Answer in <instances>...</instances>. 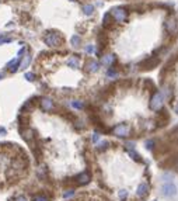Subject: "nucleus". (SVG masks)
I'll return each instance as SVG.
<instances>
[{
	"label": "nucleus",
	"mask_w": 178,
	"mask_h": 201,
	"mask_svg": "<svg viewBox=\"0 0 178 201\" xmlns=\"http://www.w3.org/2000/svg\"><path fill=\"white\" fill-rule=\"evenodd\" d=\"M14 201H27V198H25L24 195H18V197H15Z\"/></svg>",
	"instance_id": "c756f323"
},
{
	"label": "nucleus",
	"mask_w": 178,
	"mask_h": 201,
	"mask_svg": "<svg viewBox=\"0 0 178 201\" xmlns=\"http://www.w3.org/2000/svg\"><path fill=\"white\" fill-rule=\"evenodd\" d=\"M84 68H86L87 72L94 73V72H97V70L100 69V63H98L97 61H94V59H88V61H86Z\"/></svg>",
	"instance_id": "6e6552de"
},
{
	"label": "nucleus",
	"mask_w": 178,
	"mask_h": 201,
	"mask_svg": "<svg viewBox=\"0 0 178 201\" xmlns=\"http://www.w3.org/2000/svg\"><path fill=\"white\" fill-rule=\"evenodd\" d=\"M10 38H3V37H0V45H2V44H6V42H10Z\"/></svg>",
	"instance_id": "cd10ccee"
},
{
	"label": "nucleus",
	"mask_w": 178,
	"mask_h": 201,
	"mask_svg": "<svg viewBox=\"0 0 178 201\" xmlns=\"http://www.w3.org/2000/svg\"><path fill=\"white\" fill-rule=\"evenodd\" d=\"M2 77H4V73H2V72H0V79H2Z\"/></svg>",
	"instance_id": "473e14b6"
},
{
	"label": "nucleus",
	"mask_w": 178,
	"mask_h": 201,
	"mask_svg": "<svg viewBox=\"0 0 178 201\" xmlns=\"http://www.w3.org/2000/svg\"><path fill=\"white\" fill-rule=\"evenodd\" d=\"M118 197L121 198V200H125V198L128 197V191L126 190H121V191L118 193Z\"/></svg>",
	"instance_id": "5701e85b"
},
{
	"label": "nucleus",
	"mask_w": 178,
	"mask_h": 201,
	"mask_svg": "<svg viewBox=\"0 0 178 201\" xmlns=\"http://www.w3.org/2000/svg\"><path fill=\"white\" fill-rule=\"evenodd\" d=\"M74 180H76V183H77L78 186H84V184H87V183L90 181V173H86V172H83V173L77 174Z\"/></svg>",
	"instance_id": "1a4fd4ad"
},
{
	"label": "nucleus",
	"mask_w": 178,
	"mask_h": 201,
	"mask_svg": "<svg viewBox=\"0 0 178 201\" xmlns=\"http://www.w3.org/2000/svg\"><path fill=\"white\" fill-rule=\"evenodd\" d=\"M146 146H147V149H153L154 142H153V141H147V142H146Z\"/></svg>",
	"instance_id": "bb28decb"
},
{
	"label": "nucleus",
	"mask_w": 178,
	"mask_h": 201,
	"mask_svg": "<svg viewBox=\"0 0 178 201\" xmlns=\"http://www.w3.org/2000/svg\"><path fill=\"white\" fill-rule=\"evenodd\" d=\"M83 11L86 15H91L94 13V6L93 4H86V6H83Z\"/></svg>",
	"instance_id": "dca6fc26"
},
{
	"label": "nucleus",
	"mask_w": 178,
	"mask_h": 201,
	"mask_svg": "<svg viewBox=\"0 0 178 201\" xmlns=\"http://www.w3.org/2000/svg\"><path fill=\"white\" fill-rule=\"evenodd\" d=\"M159 62H160V59L157 58V56H149L143 62H140L139 66L142 70H150V69H154L159 65Z\"/></svg>",
	"instance_id": "0eeeda50"
},
{
	"label": "nucleus",
	"mask_w": 178,
	"mask_h": 201,
	"mask_svg": "<svg viewBox=\"0 0 178 201\" xmlns=\"http://www.w3.org/2000/svg\"><path fill=\"white\" fill-rule=\"evenodd\" d=\"M20 62H21V58H15L13 59V61H10L9 63H7V68H9L10 72H17V69L20 68Z\"/></svg>",
	"instance_id": "9b49d317"
},
{
	"label": "nucleus",
	"mask_w": 178,
	"mask_h": 201,
	"mask_svg": "<svg viewBox=\"0 0 178 201\" xmlns=\"http://www.w3.org/2000/svg\"><path fill=\"white\" fill-rule=\"evenodd\" d=\"M129 156L133 159V160H136V162H140V160H142V159H140V156L138 155V153H136L133 149H130V151H129Z\"/></svg>",
	"instance_id": "412c9836"
},
{
	"label": "nucleus",
	"mask_w": 178,
	"mask_h": 201,
	"mask_svg": "<svg viewBox=\"0 0 178 201\" xmlns=\"http://www.w3.org/2000/svg\"><path fill=\"white\" fill-rule=\"evenodd\" d=\"M80 42H82V38L74 34V35L72 37V45L73 46H78V45H80Z\"/></svg>",
	"instance_id": "6ab92c4d"
},
{
	"label": "nucleus",
	"mask_w": 178,
	"mask_h": 201,
	"mask_svg": "<svg viewBox=\"0 0 178 201\" xmlns=\"http://www.w3.org/2000/svg\"><path fill=\"white\" fill-rule=\"evenodd\" d=\"M31 63V55L27 54L24 56V59H21V62H20V69H25V68H28V65Z\"/></svg>",
	"instance_id": "2eb2a0df"
},
{
	"label": "nucleus",
	"mask_w": 178,
	"mask_h": 201,
	"mask_svg": "<svg viewBox=\"0 0 178 201\" xmlns=\"http://www.w3.org/2000/svg\"><path fill=\"white\" fill-rule=\"evenodd\" d=\"M0 135H6V129L4 128H0Z\"/></svg>",
	"instance_id": "7c9ffc66"
},
{
	"label": "nucleus",
	"mask_w": 178,
	"mask_h": 201,
	"mask_svg": "<svg viewBox=\"0 0 178 201\" xmlns=\"http://www.w3.org/2000/svg\"><path fill=\"white\" fill-rule=\"evenodd\" d=\"M25 79L28 80V82H34V80H35V75H34V73H25Z\"/></svg>",
	"instance_id": "b1692460"
},
{
	"label": "nucleus",
	"mask_w": 178,
	"mask_h": 201,
	"mask_svg": "<svg viewBox=\"0 0 178 201\" xmlns=\"http://www.w3.org/2000/svg\"><path fill=\"white\" fill-rule=\"evenodd\" d=\"M44 42L48 46L55 48V46H59L62 44V37L59 35V33L48 31V33H45V35H44Z\"/></svg>",
	"instance_id": "f257e3e1"
},
{
	"label": "nucleus",
	"mask_w": 178,
	"mask_h": 201,
	"mask_svg": "<svg viewBox=\"0 0 178 201\" xmlns=\"http://www.w3.org/2000/svg\"><path fill=\"white\" fill-rule=\"evenodd\" d=\"M164 28L170 35H177L178 34V21L175 17H168L164 23Z\"/></svg>",
	"instance_id": "423d86ee"
},
{
	"label": "nucleus",
	"mask_w": 178,
	"mask_h": 201,
	"mask_svg": "<svg viewBox=\"0 0 178 201\" xmlns=\"http://www.w3.org/2000/svg\"><path fill=\"white\" fill-rule=\"evenodd\" d=\"M177 169H178V164H177Z\"/></svg>",
	"instance_id": "72a5a7b5"
},
{
	"label": "nucleus",
	"mask_w": 178,
	"mask_h": 201,
	"mask_svg": "<svg viewBox=\"0 0 178 201\" xmlns=\"http://www.w3.org/2000/svg\"><path fill=\"white\" fill-rule=\"evenodd\" d=\"M177 194V186H175L172 180H168V181L163 183L161 184V195L166 198H171Z\"/></svg>",
	"instance_id": "f03ea898"
},
{
	"label": "nucleus",
	"mask_w": 178,
	"mask_h": 201,
	"mask_svg": "<svg viewBox=\"0 0 178 201\" xmlns=\"http://www.w3.org/2000/svg\"><path fill=\"white\" fill-rule=\"evenodd\" d=\"M67 66L72 68V69H78L80 68V59H78V56H70L67 59Z\"/></svg>",
	"instance_id": "ddd939ff"
},
{
	"label": "nucleus",
	"mask_w": 178,
	"mask_h": 201,
	"mask_svg": "<svg viewBox=\"0 0 178 201\" xmlns=\"http://www.w3.org/2000/svg\"><path fill=\"white\" fill-rule=\"evenodd\" d=\"M93 51H94V46L93 45H87V46H86V52H87V54H91Z\"/></svg>",
	"instance_id": "c85d7f7f"
},
{
	"label": "nucleus",
	"mask_w": 178,
	"mask_h": 201,
	"mask_svg": "<svg viewBox=\"0 0 178 201\" xmlns=\"http://www.w3.org/2000/svg\"><path fill=\"white\" fill-rule=\"evenodd\" d=\"M108 145H109V143L107 142V141H104V142H101L100 145L97 146V151H98V152H103V151H105L107 148H108Z\"/></svg>",
	"instance_id": "aec40b11"
},
{
	"label": "nucleus",
	"mask_w": 178,
	"mask_h": 201,
	"mask_svg": "<svg viewBox=\"0 0 178 201\" xmlns=\"http://www.w3.org/2000/svg\"><path fill=\"white\" fill-rule=\"evenodd\" d=\"M174 110H175V113L178 114V103H175V104H174Z\"/></svg>",
	"instance_id": "2f4dec72"
},
{
	"label": "nucleus",
	"mask_w": 178,
	"mask_h": 201,
	"mask_svg": "<svg viewBox=\"0 0 178 201\" xmlns=\"http://www.w3.org/2000/svg\"><path fill=\"white\" fill-rule=\"evenodd\" d=\"M72 107L73 108H76V110H82V108H84V103L80 101V100H73L72 101Z\"/></svg>",
	"instance_id": "f3484780"
},
{
	"label": "nucleus",
	"mask_w": 178,
	"mask_h": 201,
	"mask_svg": "<svg viewBox=\"0 0 178 201\" xmlns=\"http://www.w3.org/2000/svg\"><path fill=\"white\" fill-rule=\"evenodd\" d=\"M111 17L114 18L117 23H125L128 18V11L124 7H115L111 11Z\"/></svg>",
	"instance_id": "20e7f679"
},
{
	"label": "nucleus",
	"mask_w": 178,
	"mask_h": 201,
	"mask_svg": "<svg viewBox=\"0 0 178 201\" xmlns=\"http://www.w3.org/2000/svg\"><path fill=\"white\" fill-rule=\"evenodd\" d=\"M32 201H49V200H48V197H45V195H35Z\"/></svg>",
	"instance_id": "393cba45"
},
{
	"label": "nucleus",
	"mask_w": 178,
	"mask_h": 201,
	"mask_svg": "<svg viewBox=\"0 0 178 201\" xmlns=\"http://www.w3.org/2000/svg\"><path fill=\"white\" fill-rule=\"evenodd\" d=\"M111 13H105L104 14V20H103V23H104V27H109L111 25Z\"/></svg>",
	"instance_id": "a211bd4d"
},
{
	"label": "nucleus",
	"mask_w": 178,
	"mask_h": 201,
	"mask_svg": "<svg viewBox=\"0 0 178 201\" xmlns=\"http://www.w3.org/2000/svg\"><path fill=\"white\" fill-rule=\"evenodd\" d=\"M41 108H42L44 111H52V110H53V101L46 97L42 98V100H41Z\"/></svg>",
	"instance_id": "9d476101"
},
{
	"label": "nucleus",
	"mask_w": 178,
	"mask_h": 201,
	"mask_svg": "<svg viewBox=\"0 0 178 201\" xmlns=\"http://www.w3.org/2000/svg\"><path fill=\"white\" fill-rule=\"evenodd\" d=\"M72 2H74V0H72Z\"/></svg>",
	"instance_id": "f704fd0d"
},
{
	"label": "nucleus",
	"mask_w": 178,
	"mask_h": 201,
	"mask_svg": "<svg viewBox=\"0 0 178 201\" xmlns=\"http://www.w3.org/2000/svg\"><path fill=\"white\" fill-rule=\"evenodd\" d=\"M136 194L139 195V197H146V195L149 194V186H147V183H142V184H139Z\"/></svg>",
	"instance_id": "f8f14e48"
},
{
	"label": "nucleus",
	"mask_w": 178,
	"mask_h": 201,
	"mask_svg": "<svg viewBox=\"0 0 178 201\" xmlns=\"http://www.w3.org/2000/svg\"><path fill=\"white\" fill-rule=\"evenodd\" d=\"M163 104H164L163 94H161L160 91H156L150 98V108L153 110V111H160L161 107H163Z\"/></svg>",
	"instance_id": "7ed1b4c3"
},
{
	"label": "nucleus",
	"mask_w": 178,
	"mask_h": 201,
	"mask_svg": "<svg viewBox=\"0 0 178 201\" xmlns=\"http://www.w3.org/2000/svg\"><path fill=\"white\" fill-rule=\"evenodd\" d=\"M112 134L118 138H126L130 134V128L126 124H118L112 128Z\"/></svg>",
	"instance_id": "39448f33"
},
{
	"label": "nucleus",
	"mask_w": 178,
	"mask_h": 201,
	"mask_svg": "<svg viewBox=\"0 0 178 201\" xmlns=\"http://www.w3.org/2000/svg\"><path fill=\"white\" fill-rule=\"evenodd\" d=\"M91 141H93V143H97L98 141H100V132H94L93 134V138H91Z\"/></svg>",
	"instance_id": "a878e982"
},
{
	"label": "nucleus",
	"mask_w": 178,
	"mask_h": 201,
	"mask_svg": "<svg viewBox=\"0 0 178 201\" xmlns=\"http://www.w3.org/2000/svg\"><path fill=\"white\" fill-rule=\"evenodd\" d=\"M114 61H115V56L112 54H108V55H104L103 56V65L104 66H109L111 68L112 66V63H114Z\"/></svg>",
	"instance_id": "4468645a"
},
{
	"label": "nucleus",
	"mask_w": 178,
	"mask_h": 201,
	"mask_svg": "<svg viewBox=\"0 0 178 201\" xmlns=\"http://www.w3.org/2000/svg\"><path fill=\"white\" fill-rule=\"evenodd\" d=\"M73 195H74V190L73 189H70V190H67V191L63 193V198H70V197H73Z\"/></svg>",
	"instance_id": "4be33fe9"
}]
</instances>
